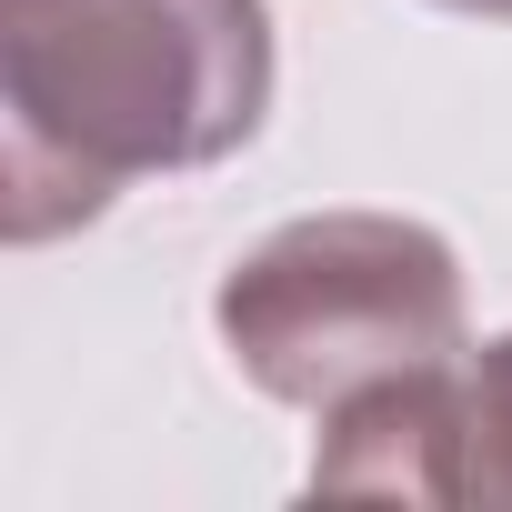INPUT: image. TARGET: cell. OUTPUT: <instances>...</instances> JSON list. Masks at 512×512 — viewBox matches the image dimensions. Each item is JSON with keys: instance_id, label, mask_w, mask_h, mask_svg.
<instances>
[{"instance_id": "2", "label": "cell", "mask_w": 512, "mask_h": 512, "mask_svg": "<svg viewBox=\"0 0 512 512\" xmlns=\"http://www.w3.org/2000/svg\"><path fill=\"white\" fill-rule=\"evenodd\" d=\"M211 322L251 392L342 412L372 382L462 362V262L402 211H312L231 262Z\"/></svg>"}, {"instance_id": "1", "label": "cell", "mask_w": 512, "mask_h": 512, "mask_svg": "<svg viewBox=\"0 0 512 512\" xmlns=\"http://www.w3.org/2000/svg\"><path fill=\"white\" fill-rule=\"evenodd\" d=\"M272 111L262 0H0L11 241L91 221L141 171H201Z\"/></svg>"}, {"instance_id": "4", "label": "cell", "mask_w": 512, "mask_h": 512, "mask_svg": "<svg viewBox=\"0 0 512 512\" xmlns=\"http://www.w3.org/2000/svg\"><path fill=\"white\" fill-rule=\"evenodd\" d=\"M462 502L512 512V332L462 372Z\"/></svg>"}, {"instance_id": "5", "label": "cell", "mask_w": 512, "mask_h": 512, "mask_svg": "<svg viewBox=\"0 0 512 512\" xmlns=\"http://www.w3.org/2000/svg\"><path fill=\"white\" fill-rule=\"evenodd\" d=\"M442 11H462V21H512V0H442Z\"/></svg>"}, {"instance_id": "3", "label": "cell", "mask_w": 512, "mask_h": 512, "mask_svg": "<svg viewBox=\"0 0 512 512\" xmlns=\"http://www.w3.org/2000/svg\"><path fill=\"white\" fill-rule=\"evenodd\" d=\"M312 492L342 502H462V372H402L322 412Z\"/></svg>"}]
</instances>
